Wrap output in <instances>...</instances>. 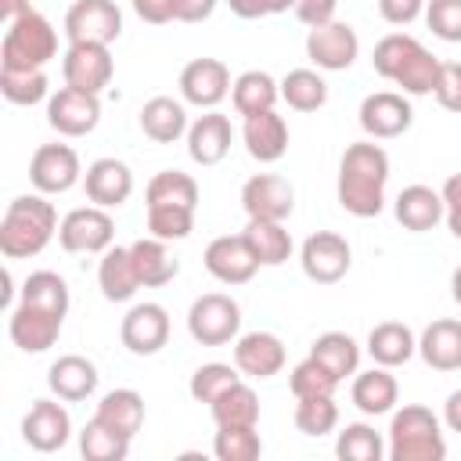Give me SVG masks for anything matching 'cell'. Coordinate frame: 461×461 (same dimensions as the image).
Masks as SVG:
<instances>
[{
  "label": "cell",
  "mask_w": 461,
  "mask_h": 461,
  "mask_svg": "<svg viewBox=\"0 0 461 461\" xmlns=\"http://www.w3.org/2000/svg\"><path fill=\"white\" fill-rule=\"evenodd\" d=\"M425 22L443 43H461V0H429Z\"/></svg>",
  "instance_id": "681fc988"
},
{
  "label": "cell",
  "mask_w": 461,
  "mask_h": 461,
  "mask_svg": "<svg viewBox=\"0 0 461 461\" xmlns=\"http://www.w3.org/2000/svg\"><path fill=\"white\" fill-rule=\"evenodd\" d=\"M335 454H339L342 461H382V457L389 454V447H385V439H382L371 425L353 421V425H346V429L339 432Z\"/></svg>",
  "instance_id": "7bdbcfd3"
},
{
  "label": "cell",
  "mask_w": 461,
  "mask_h": 461,
  "mask_svg": "<svg viewBox=\"0 0 461 461\" xmlns=\"http://www.w3.org/2000/svg\"><path fill=\"white\" fill-rule=\"evenodd\" d=\"M0 94L11 104H36L47 97L43 68H0Z\"/></svg>",
  "instance_id": "ee69618b"
},
{
  "label": "cell",
  "mask_w": 461,
  "mask_h": 461,
  "mask_svg": "<svg viewBox=\"0 0 461 461\" xmlns=\"http://www.w3.org/2000/svg\"><path fill=\"white\" fill-rule=\"evenodd\" d=\"M360 130L371 137V140H393L400 133L411 130L414 122V108L407 101V94H396V90H378V94H367L360 101Z\"/></svg>",
  "instance_id": "30bf717a"
},
{
  "label": "cell",
  "mask_w": 461,
  "mask_h": 461,
  "mask_svg": "<svg viewBox=\"0 0 461 461\" xmlns=\"http://www.w3.org/2000/svg\"><path fill=\"white\" fill-rule=\"evenodd\" d=\"M58 58V32L40 11H25L22 18L7 22L0 40V68H43Z\"/></svg>",
  "instance_id": "5b68a950"
},
{
  "label": "cell",
  "mask_w": 461,
  "mask_h": 461,
  "mask_svg": "<svg viewBox=\"0 0 461 461\" xmlns=\"http://www.w3.org/2000/svg\"><path fill=\"white\" fill-rule=\"evenodd\" d=\"M241 205L249 220H288L295 209V191L277 173H256L241 184Z\"/></svg>",
  "instance_id": "ac0fdd59"
},
{
  "label": "cell",
  "mask_w": 461,
  "mask_h": 461,
  "mask_svg": "<svg viewBox=\"0 0 461 461\" xmlns=\"http://www.w3.org/2000/svg\"><path fill=\"white\" fill-rule=\"evenodd\" d=\"M393 212H396V220H400L407 230L425 234V230H432V227L443 220L447 209H443V194H439V191H432V187H425V184H411V187H403V191L396 194Z\"/></svg>",
  "instance_id": "83f0119b"
},
{
  "label": "cell",
  "mask_w": 461,
  "mask_h": 461,
  "mask_svg": "<svg viewBox=\"0 0 461 461\" xmlns=\"http://www.w3.org/2000/svg\"><path fill=\"white\" fill-rule=\"evenodd\" d=\"M230 94V68L220 58H194L180 68V97L194 108H216Z\"/></svg>",
  "instance_id": "e0dca14e"
},
{
  "label": "cell",
  "mask_w": 461,
  "mask_h": 461,
  "mask_svg": "<svg viewBox=\"0 0 461 461\" xmlns=\"http://www.w3.org/2000/svg\"><path fill=\"white\" fill-rule=\"evenodd\" d=\"M61 321H65V317L50 313V310L18 303V306L11 310L7 335H11V342H14L22 353H47V349L58 342V335H61Z\"/></svg>",
  "instance_id": "ffe728a7"
},
{
  "label": "cell",
  "mask_w": 461,
  "mask_h": 461,
  "mask_svg": "<svg viewBox=\"0 0 461 461\" xmlns=\"http://www.w3.org/2000/svg\"><path fill=\"white\" fill-rule=\"evenodd\" d=\"M212 421L216 425H256L259 421V396L252 393V385L234 382L227 393H220L212 403Z\"/></svg>",
  "instance_id": "f35d334b"
},
{
  "label": "cell",
  "mask_w": 461,
  "mask_h": 461,
  "mask_svg": "<svg viewBox=\"0 0 461 461\" xmlns=\"http://www.w3.org/2000/svg\"><path fill=\"white\" fill-rule=\"evenodd\" d=\"M112 72H115V61L104 43H68L61 58L65 86H76L86 94H101L112 83Z\"/></svg>",
  "instance_id": "9a60e30c"
},
{
  "label": "cell",
  "mask_w": 461,
  "mask_h": 461,
  "mask_svg": "<svg viewBox=\"0 0 461 461\" xmlns=\"http://www.w3.org/2000/svg\"><path fill=\"white\" fill-rule=\"evenodd\" d=\"M439 194H443V216H447V227H450V234L461 241V173H454V176H447L443 180V187H439Z\"/></svg>",
  "instance_id": "f5cc1de1"
},
{
  "label": "cell",
  "mask_w": 461,
  "mask_h": 461,
  "mask_svg": "<svg viewBox=\"0 0 461 461\" xmlns=\"http://www.w3.org/2000/svg\"><path fill=\"white\" fill-rule=\"evenodd\" d=\"M79 155L68 144H40L29 158V180L40 194H65L79 184Z\"/></svg>",
  "instance_id": "7c38bea8"
},
{
  "label": "cell",
  "mask_w": 461,
  "mask_h": 461,
  "mask_svg": "<svg viewBox=\"0 0 461 461\" xmlns=\"http://www.w3.org/2000/svg\"><path fill=\"white\" fill-rule=\"evenodd\" d=\"M443 421H447L450 432L461 436V389H454V393L447 396V403H443Z\"/></svg>",
  "instance_id": "680465c9"
},
{
  "label": "cell",
  "mask_w": 461,
  "mask_h": 461,
  "mask_svg": "<svg viewBox=\"0 0 461 461\" xmlns=\"http://www.w3.org/2000/svg\"><path fill=\"white\" fill-rule=\"evenodd\" d=\"M349 396H353V407H357V411L378 418V414H389V411L396 407V400H400V385H396V378L389 375V367L378 364V367L360 371V375L353 378Z\"/></svg>",
  "instance_id": "f1b7e54d"
},
{
  "label": "cell",
  "mask_w": 461,
  "mask_h": 461,
  "mask_svg": "<svg viewBox=\"0 0 461 461\" xmlns=\"http://www.w3.org/2000/svg\"><path fill=\"white\" fill-rule=\"evenodd\" d=\"M277 97H281V86L274 83L270 72H259V68H249V72H241V76L230 83V101H234V112H238V115L270 112Z\"/></svg>",
  "instance_id": "d6a6232c"
},
{
  "label": "cell",
  "mask_w": 461,
  "mask_h": 461,
  "mask_svg": "<svg viewBox=\"0 0 461 461\" xmlns=\"http://www.w3.org/2000/svg\"><path fill=\"white\" fill-rule=\"evenodd\" d=\"M335 7H339V0H295V4H292L295 18H299L303 25H310V29L335 22Z\"/></svg>",
  "instance_id": "816d5d0a"
},
{
  "label": "cell",
  "mask_w": 461,
  "mask_h": 461,
  "mask_svg": "<svg viewBox=\"0 0 461 461\" xmlns=\"http://www.w3.org/2000/svg\"><path fill=\"white\" fill-rule=\"evenodd\" d=\"M277 86H281V101L295 112H317L328 101V83L313 68H292Z\"/></svg>",
  "instance_id": "8d00e7d4"
},
{
  "label": "cell",
  "mask_w": 461,
  "mask_h": 461,
  "mask_svg": "<svg viewBox=\"0 0 461 461\" xmlns=\"http://www.w3.org/2000/svg\"><path fill=\"white\" fill-rule=\"evenodd\" d=\"M122 32V11L115 0H76L65 11V36L68 43H112Z\"/></svg>",
  "instance_id": "9c48e42d"
},
{
  "label": "cell",
  "mask_w": 461,
  "mask_h": 461,
  "mask_svg": "<svg viewBox=\"0 0 461 461\" xmlns=\"http://www.w3.org/2000/svg\"><path fill=\"white\" fill-rule=\"evenodd\" d=\"M288 389H292L295 400H303V396H335L339 378H335L321 360L306 357V360H299V364L292 367V375H288Z\"/></svg>",
  "instance_id": "f6af8a7d"
},
{
  "label": "cell",
  "mask_w": 461,
  "mask_h": 461,
  "mask_svg": "<svg viewBox=\"0 0 461 461\" xmlns=\"http://www.w3.org/2000/svg\"><path fill=\"white\" fill-rule=\"evenodd\" d=\"M238 328H241V306L223 292L198 295L187 310V331L198 346H227L238 339Z\"/></svg>",
  "instance_id": "8992f818"
},
{
  "label": "cell",
  "mask_w": 461,
  "mask_h": 461,
  "mask_svg": "<svg viewBox=\"0 0 461 461\" xmlns=\"http://www.w3.org/2000/svg\"><path fill=\"white\" fill-rule=\"evenodd\" d=\"M97 285H101V295L108 303H130L137 295L140 277H137V267H133V256H130V245H115V249H104L101 252V263H97Z\"/></svg>",
  "instance_id": "484cf974"
},
{
  "label": "cell",
  "mask_w": 461,
  "mask_h": 461,
  "mask_svg": "<svg viewBox=\"0 0 461 461\" xmlns=\"http://www.w3.org/2000/svg\"><path fill=\"white\" fill-rule=\"evenodd\" d=\"M234 382H241V371L238 367H230V364H202L194 375H191V396L198 400V403H212L220 393H227Z\"/></svg>",
  "instance_id": "c3c4849f"
},
{
  "label": "cell",
  "mask_w": 461,
  "mask_h": 461,
  "mask_svg": "<svg viewBox=\"0 0 461 461\" xmlns=\"http://www.w3.org/2000/svg\"><path fill=\"white\" fill-rule=\"evenodd\" d=\"M140 130L155 144H173V140H180L187 133V112L173 97H151L140 108Z\"/></svg>",
  "instance_id": "4dcf8cb0"
},
{
  "label": "cell",
  "mask_w": 461,
  "mask_h": 461,
  "mask_svg": "<svg viewBox=\"0 0 461 461\" xmlns=\"http://www.w3.org/2000/svg\"><path fill=\"white\" fill-rule=\"evenodd\" d=\"M130 256H133V267H137V277H140L144 288L169 285L180 274V263L169 256L162 238H137L130 245Z\"/></svg>",
  "instance_id": "1f68e13d"
},
{
  "label": "cell",
  "mask_w": 461,
  "mask_h": 461,
  "mask_svg": "<svg viewBox=\"0 0 461 461\" xmlns=\"http://www.w3.org/2000/svg\"><path fill=\"white\" fill-rule=\"evenodd\" d=\"M144 198H148V205H187V209H194L198 205V184H194V176H187L180 169H162L148 180Z\"/></svg>",
  "instance_id": "60d3db41"
},
{
  "label": "cell",
  "mask_w": 461,
  "mask_h": 461,
  "mask_svg": "<svg viewBox=\"0 0 461 461\" xmlns=\"http://www.w3.org/2000/svg\"><path fill=\"white\" fill-rule=\"evenodd\" d=\"M47 122L61 137H86L101 122V97L86 94V90H76V86H61L47 101Z\"/></svg>",
  "instance_id": "8fae6325"
},
{
  "label": "cell",
  "mask_w": 461,
  "mask_h": 461,
  "mask_svg": "<svg viewBox=\"0 0 461 461\" xmlns=\"http://www.w3.org/2000/svg\"><path fill=\"white\" fill-rule=\"evenodd\" d=\"M79 450L86 461H122L130 454V436L104 425L101 418H90L79 432Z\"/></svg>",
  "instance_id": "ab89813d"
},
{
  "label": "cell",
  "mask_w": 461,
  "mask_h": 461,
  "mask_svg": "<svg viewBox=\"0 0 461 461\" xmlns=\"http://www.w3.org/2000/svg\"><path fill=\"white\" fill-rule=\"evenodd\" d=\"M385 184H389V155L375 140H357L342 151L339 162V205L357 216L371 220L385 205Z\"/></svg>",
  "instance_id": "6da1fadb"
},
{
  "label": "cell",
  "mask_w": 461,
  "mask_h": 461,
  "mask_svg": "<svg viewBox=\"0 0 461 461\" xmlns=\"http://www.w3.org/2000/svg\"><path fill=\"white\" fill-rule=\"evenodd\" d=\"M83 191L101 209H119L133 194V173L119 158H97L83 173Z\"/></svg>",
  "instance_id": "44dd1931"
},
{
  "label": "cell",
  "mask_w": 461,
  "mask_h": 461,
  "mask_svg": "<svg viewBox=\"0 0 461 461\" xmlns=\"http://www.w3.org/2000/svg\"><path fill=\"white\" fill-rule=\"evenodd\" d=\"M230 119L220 115L216 108H209L205 115H198L191 126H187V155L191 162L198 166H216L227 158L230 151Z\"/></svg>",
  "instance_id": "603a6c76"
},
{
  "label": "cell",
  "mask_w": 461,
  "mask_h": 461,
  "mask_svg": "<svg viewBox=\"0 0 461 461\" xmlns=\"http://www.w3.org/2000/svg\"><path fill=\"white\" fill-rule=\"evenodd\" d=\"M194 227V209L187 205H148V230L162 241H180Z\"/></svg>",
  "instance_id": "7dc6e473"
},
{
  "label": "cell",
  "mask_w": 461,
  "mask_h": 461,
  "mask_svg": "<svg viewBox=\"0 0 461 461\" xmlns=\"http://www.w3.org/2000/svg\"><path fill=\"white\" fill-rule=\"evenodd\" d=\"M234 367L249 378H274L285 367V342L274 331H249L234 339Z\"/></svg>",
  "instance_id": "7402d4cb"
},
{
  "label": "cell",
  "mask_w": 461,
  "mask_h": 461,
  "mask_svg": "<svg viewBox=\"0 0 461 461\" xmlns=\"http://www.w3.org/2000/svg\"><path fill=\"white\" fill-rule=\"evenodd\" d=\"M310 357L321 360L339 382L349 378V375H357V367H360V346L346 331H324V335H317L313 346H310Z\"/></svg>",
  "instance_id": "e575fe53"
},
{
  "label": "cell",
  "mask_w": 461,
  "mask_h": 461,
  "mask_svg": "<svg viewBox=\"0 0 461 461\" xmlns=\"http://www.w3.org/2000/svg\"><path fill=\"white\" fill-rule=\"evenodd\" d=\"M367 353H371V360L382 364V367H400V364H407V360L418 353V339H414V331H411L407 324H400V321H382V324H375L371 335H367Z\"/></svg>",
  "instance_id": "f546056e"
},
{
  "label": "cell",
  "mask_w": 461,
  "mask_h": 461,
  "mask_svg": "<svg viewBox=\"0 0 461 461\" xmlns=\"http://www.w3.org/2000/svg\"><path fill=\"white\" fill-rule=\"evenodd\" d=\"M295 0H227V7L238 18H267V14H281L288 11Z\"/></svg>",
  "instance_id": "11a10c76"
},
{
  "label": "cell",
  "mask_w": 461,
  "mask_h": 461,
  "mask_svg": "<svg viewBox=\"0 0 461 461\" xmlns=\"http://www.w3.org/2000/svg\"><path fill=\"white\" fill-rule=\"evenodd\" d=\"M130 4H133L140 22H151V25L173 22V0H130Z\"/></svg>",
  "instance_id": "6f0895ef"
},
{
  "label": "cell",
  "mask_w": 461,
  "mask_h": 461,
  "mask_svg": "<svg viewBox=\"0 0 461 461\" xmlns=\"http://www.w3.org/2000/svg\"><path fill=\"white\" fill-rule=\"evenodd\" d=\"M68 436H72V418H68V411H65L61 403H54V400H36V403L29 407V414L22 418V439H25L32 450H40V454L61 450V447L68 443Z\"/></svg>",
  "instance_id": "d6986e66"
},
{
  "label": "cell",
  "mask_w": 461,
  "mask_h": 461,
  "mask_svg": "<svg viewBox=\"0 0 461 461\" xmlns=\"http://www.w3.org/2000/svg\"><path fill=\"white\" fill-rule=\"evenodd\" d=\"M212 454L220 461H256L263 454V439L256 425H216Z\"/></svg>",
  "instance_id": "b9f144b4"
},
{
  "label": "cell",
  "mask_w": 461,
  "mask_h": 461,
  "mask_svg": "<svg viewBox=\"0 0 461 461\" xmlns=\"http://www.w3.org/2000/svg\"><path fill=\"white\" fill-rule=\"evenodd\" d=\"M119 339L133 357H155L169 342V313L158 303H137L119 324Z\"/></svg>",
  "instance_id": "5bb4252c"
},
{
  "label": "cell",
  "mask_w": 461,
  "mask_h": 461,
  "mask_svg": "<svg viewBox=\"0 0 461 461\" xmlns=\"http://www.w3.org/2000/svg\"><path fill=\"white\" fill-rule=\"evenodd\" d=\"M202 263H205V270L220 285H245L259 270V259H256L252 245L245 241V234H220V238H212L205 245Z\"/></svg>",
  "instance_id": "4fadbf2b"
},
{
  "label": "cell",
  "mask_w": 461,
  "mask_h": 461,
  "mask_svg": "<svg viewBox=\"0 0 461 461\" xmlns=\"http://www.w3.org/2000/svg\"><path fill=\"white\" fill-rule=\"evenodd\" d=\"M360 54V40H357V29L349 22H328V25H317L310 29L306 36V58L324 68V72H342L357 61Z\"/></svg>",
  "instance_id": "2e32d148"
},
{
  "label": "cell",
  "mask_w": 461,
  "mask_h": 461,
  "mask_svg": "<svg viewBox=\"0 0 461 461\" xmlns=\"http://www.w3.org/2000/svg\"><path fill=\"white\" fill-rule=\"evenodd\" d=\"M432 94L447 112H461V61H443L439 65V79H436Z\"/></svg>",
  "instance_id": "f907efd6"
},
{
  "label": "cell",
  "mask_w": 461,
  "mask_h": 461,
  "mask_svg": "<svg viewBox=\"0 0 461 461\" xmlns=\"http://www.w3.org/2000/svg\"><path fill=\"white\" fill-rule=\"evenodd\" d=\"M339 425L335 396H303L295 403V429L303 436H328Z\"/></svg>",
  "instance_id": "bcb514c9"
},
{
  "label": "cell",
  "mask_w": 461,
  "mask_h": 461,
  "mask_svg": "<svg viewBox=\"0 0 461 461\" xmlns=\"http://www.w3.org/2000/svg\"><path fill=\"white\" fill-rule=\"evenodd\" d=\"M47 385H50V393H54L58 400L79 403V400H86V396L97 389V367H94L86 357H79V353H65V357H58V360L50 364Z\"/></svg>",
  "instance_id": "d4e9b609"
},
{
  "label": "cell",
  "mask_w": 461,
  "mask_h": 461,
  "mask_svg": "<svg viewBox=\"0 0 461 461\" xmlns=\"http://www.w3.org/2000/svg\"><path fill=\"white\" fill-rule=\"evenodd\" d=\"M418 353L432 371H461V321H432L418 339Z\"/></svg>",
  "instance_id": "4316f807"
},
{
  "label": "cell",
  "mask_w": 461,
  "mask_h": 461,
  "mask_svg": "<svg viewBox=\"0 0 461 461\" xmlns=\"http://www.w3.org/2000/svg\"><path fill=\"white\" fill-rule=\"evenodd\" d=\"M450 295H454V303L461 306V267L450 274Z\"/></svg>",
  "instance_id": "94428289"
},
{
  "label": "cell",
  "mask_w": 461,
  "mask_h": 461,
  "mask_svg": "<svg viewBox=\"0 0 461 461\" xmlns=\"http://www.w3.org/2000/svg\"><path fill=\"white\" fill-rule=\"evenodd\" d=\"M299 263H303V274L317 285H335L349 274L353 267V249L342 234L335 230H317L303 241L299 249Z\"/></svg>",
  "instance_id": "ba28073f"
},
{
  "label": "cell",
  "mask_w": 461,
  "mask_h": 461,
  "mask_svg": "<svg viewBox=\"0 0 461 461\" xmlns=\"http://www.w3.org/2000/svg\"><path fill=\"white\" fill-rule=\"evenodd\" d=\"M425 11V0H378V14L389 25H411Z\"/></svg>",
  "instance_id": "db71d44e"
},
{
  "label": "cell",
  "mask_w": 461,
  "mask_h": 461,
  "mask_svg": "<svg viewBox=\"0 0 461 461\" xmlns=\"http://www.w3.org/2000/svg\"><path fill=\"white\" fill-rule=\"evenodd\" d=\"M18 303H29V306H40V310H50V313L65 317L68 313V285L54 270H32L22 285Z\"/></svg>",
  "instance_id": "74e56055"
},
{
  "label": "cell",
  "mask_w": 461,
  "mask_h": 461,
  "mask_svg": "<svg viewBox=\"0 0 461 461\" xmlns=\"http://www.w3.org/2000/svg\"><path fill=\"white\" fill-rule=\"evenodd\" d=\"M389 457L393 461H443L447 439L439 418L421 403H403L389 421Z\"/></svg>",
  "instance_id": "277c9868"
},
{
  "label": "cell",
  "mask_w": 461,
  "mask_h": 461,
  "mask_svg": "<svg viewBox=\"0 0 461 461\" xmlns=\"http://www.w3.org/2000/svg\"><path fill=\"white\" fill-rule=\"evenodd\" d=\"M58 212L43 194H18L14 202H7L0 220V252L7 259L40 256L58 234Z\"/></svg>",
  "instance_id": "3957f363"
},
{
  "label": "cell",
  "mask_w": 461,
  "mask_h": 461,
  "mask_svg": "<svg viewBox=\"0 0 461 461\" xmlns=\"http://www.w3.org/2000/svg\"><path fill=\"white\" fill-rule=\"evenodd\" d=\"M241 140H245V151L256 162H277L288 151V126L274 108L270 112H256V115H245Z\"/></svg>",
  "instance_id": "cb8c5ba5"
},
{
  "label": "cell",
  "mask_w": 461,
  "mask_h": 461,
  "mask_svg": "<svg viewBox=\"0 0 461 461\" xmlns=\"http://www.w3.org/2000/svg\"><path fill=\"white\" fill-rule=\"evenodd\" d=\"M112 238H115V223H112L108 209H101L94 202L65 212V220L58 227L61 249L65 252H79V256H94V252L112 249Z\"/></svg>",
  "instance_id": "52a82bcc"
},
{
  "label": "cell",
  "mask_w": 461,
  "mask_h": 461,
  "mask_svg": "<svg viewBox=\"0 0 461 461\" xmlns=\"http://www.w3.org/2000/svg\"><path fill=\"white\" fill-rule=\"evenodd\" d=\"M94 418H101L104 425H112V429H119L122 436L133 439L144 425V396L137 389H112V393L101 396Z\"/></svg>",
  "instance_id": "d590c367"
},
{
  "label": "cell",
  "mask_w": 461,
  "mask_h": 461,
  "mask_svg": "<svg viewBox=\"0 0 461 461\" xmlns=\"http://www.w3.org/2000/svg\"><path fill=\"white\" fill-rule=\"evenodd\" d=\"M25 11H32V7H29V0H0V14H4L7 22L22 18Z\"/></svg>",
  "instance_id": "91938a15"
},
{
  "label": "cell",
  "mask_w": 461,
  "mask_h": 461,
  "mask_svg": "<svg viewBox=\"0 0 461 461\" xmlns=\"http://www.w3.org/2000/svg\"><path fill=\"white\" fill-rule=\"evenodd\" d=\"M241 234L252 245L259 267H281L292 256V234L285 230V220H249Z\"/></svg>",
  "instance_id": "836d02e7"
},
{
  "label": "cell",
  "mask_w": 461,
  "mask_h": 461,
  "mask_svg": "<svg viewBox=\"0 0 461 461\" xmlns=\"http://www.w3.org/2000/svg\"><path fill=\"white\" fill-rule=\"evenodd\" d=\"M220 0H173V22H205Z\"/></svg>",
  "instance_id": "9f6ffc18"
},
{
  "label": "cell",
  "mask_w": 461,
  "mask_h": 461,
  "mask_svg": "<svg viewBox=\"0 0 461 461\" xmlns=\"http://www.w3.org/2000/svg\"><path fill=\"white\" fill-rule=\"evenodd\" d=\"M371 65L382 79L396 83L403 94L411 97H421V94H432L436 90V79H439V58L432 50H425L414 36L407 32H389L375 43V54H371Z\"/></svg>",
  "instance_id": "7a4b0ae2"
}]
</instances>
